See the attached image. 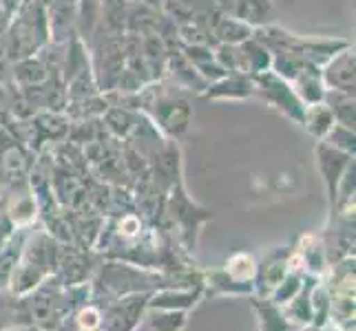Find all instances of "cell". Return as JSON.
Listing matches in <instances>:
<instances>
[{"mask_svg": "<svg viewBox=\"0 0 356 331\" xmlns=\"http://www.w3.org/2000/svg\"><path fill=\"white\" fill-rule=\"evenodd\" d=\"M142 307H144V296L124 298L120 305H115V307L108 312V331H131Z\"/></svg>", "mask_w": 356, "mask_h": 331, "instance_id": "6da1fadb", "label": "cell"}, {"mask_svg": "<svg viewBox=\"0 0 356 331\" xmlns=\"http://www.w3.org/2000/svg\"><path fill=\"white\" fill-rule=\"evenodd\" d=\"M20 331H40V329H38V327H33V325H31V327H22Z\"/></svg>", "mask_w": 356, "mask_h": 331, "instance_id": "277c9868", "label": "cell"}, {"mask_svg": "<svg viewBox=\"0 0 356 331\" xmlns=\"http://www.w3.org/2000/svg\"><path fill=\"white\" fill-rule=\"evenodd\" d=\"M284 285V289H279L277 291V296H275V300L277 303H286L288 298H292L294 296V291H299L301 289V278L299 276H290L286 283H281Z\"/></svg>", "mask_w": 356, "mask_h": 331, "instance_id": "3957f363", "label": "cell"}, {"mask_svg": "<svg viewBox=\"0 0 356 331\" xmlns=\"http://www.w3.org/2000/svg\"><path fill=\"white\" fill-rule=\"evenodd\" d=\"M184 325V314L179 312H168L162 318H153V327L157 331H177Z\"/></svg>", "mask_w": 356, "mask_h": 331, "instance_id": "7a4b0ae2", "label": "cell"}]
</instances>
